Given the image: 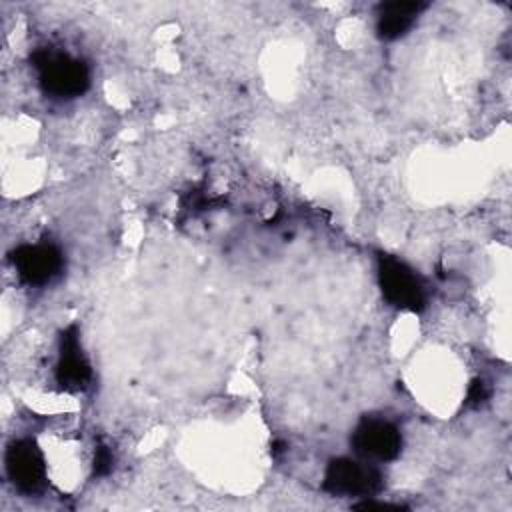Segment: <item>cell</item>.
<instances>
[{
	"label": "cell",
	"mask_w": 512,
	"mask_h": 512,
	"mask_svg": "<svg viewBox=\"0 0 512 512\" xmlns=\"http://www.w3.org/2000/svg\"><path fill=\"white\" fill-rule=\"evenodd\" d=\"M378 280L382 296L388 304L400 310L420 312L426 304V294L420 278L402 260L382 254L378 258Z\"/></svg>",
	"instance_id": "2"
},
{
	"label": "cell",
	"mask_w": 512,
	"mask_h": 512,
	"mask_svg": "<svg viewBox=\"0 0 512 512\" xmlns=\"http://www.w3.org/2000/svg\"><path fill=\"white\" fill-rule=\"evenodd\" d=\"M426 2H414V0H394V2H384L378 6V22H376V32L382 40H396L404 36L416 16L426 8Z\"/></svg>",
	"instance_id": "8"
},
{
	"label": "cell",
	"mask_w": 512,
	"mask_h": 512,
	"mask_svg": "<svg viewBox=\"0 0 512 512\" xmlns=\"http://www.w3.org/2000/svg\"><path fill=\"white\" fill-rule=\"evenodd\" d=\"M6 472L12 484L24 494L42 490L46 480V460L42 450L32 440L12 442L6 450Z\"/></svg>",
	"instance_id": "5"
},
{
	"label": "cell",
	"mask_w": 512,
	"mask_h": 512,
	"mask_svg": "<svg viewBox=\"0 0 512 512\" xmlns=\"http://www.w3.org/2000/svg\"><path fill=\"white\" fill-rule=\"evenodd\" d=\"M488 396H490V388H488V384L484 382V380H474L472 384H470V388H468V402L470 404H482V402H486L488 400Z\"/></svg>",
	"instance_id": "10"
},
{
	"label": "cell",
	"mask_w": 512,
	"mask_h": 512,
	"mask_svg": "<svg viewBox=\"0 0 512 512\" xmlns=\"http://www.w3.org/2000/svg\"><path fill=\"white\" fill-rule=\"evenodd\" d=\"M322 486L332 496H374L382 490V474L370 464L336 458L328 464Z\"/></svg>",
	"instance_id": "3"
},
{
	"label": "cell",
	"mask_w": 512,
	"mask_h": 512,
	"mask_svg": "<svg viewBox=\"0 0 512 512\" xmlns=\"http://www.w3.org/2000/svg\"><path fill=\"white\" fill-rule=\"evenodd\" d=\"M350 442L360 456L382 462L394 460L402 450L400 430L392 422L372 416H366L358 422Z\"/></svg>",
	"instance_id": "4"
},
{
	"label": "cell",
	"mask_w": 512,
	"mask_h": 512,
	"mask_svg": "<svg viewBox=\"0 0 512 512\" xmlns=\"http://www.w3.org/2000/svg\"><path fill=\"white\" fill-rule=\"evenodd\" d=\"M12 262L22 282L42 286L60 272L62 254L52 244H24L14 250Z\"/></svg>",
	"instance_id": "6"
},
{
	"label": "cell",
	"mask_w": 512,
	"mask_h": 512,
	"mask_svg": "<svg viewBox=\"0 0 512 512\" xmlns=\"http://www.w3.org/2000/svg\"><path fill=\"white\" fill-rule=\"evenodd\" d=\"M90 378H92V370L80 350L78 330H76V326H70L62 332V338H60L56 382L60 388H64L68 392H78L88 386Z\"/></svg>",
	"instance_id": "7"
},
{
	"label": "cell",
	"mask_w": 512,
	"mask_h": 512,
	"mask_svg": "<svg viewBox=\"0 0 512 512\" xmlns=\"http://www.w3.org/2000/svg\"><path fill=\"white\" fill-rule=\"evenodd\" d=\"M32 62L40 72L42 90L54 98H76L90 84L86 64L68 54L40 48L34 52Z\"/></svg>",
	"instance_id": "1"
},
{
	"label": "cell",
	"mask_w": 512,
	"mask_h": 512,
	"mask_svg": "<svg viewBox=\"0 0 512 512\" xmlns=\"http://www.w3.org/2000/svg\"><path fill=\"white\" fill-rule=\"evenodd\" d=\"M112 452L108 450V446H98L96 448V456H94V474L96 476H104L110 472L112 468Z\"/></svg>",
	"instance_id": "9"
}]
</instances>
